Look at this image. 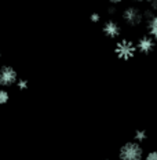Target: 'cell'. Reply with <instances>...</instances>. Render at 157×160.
Instances as JSON below:
<instances>
[{
  "instance_id": "16",
  "label": "cell",
  "mask_w": 157,
  "mask_h": 160,
  "mask_svg": "<svg viewBox=\"0 0 157 160\" xmlns=\"http://www.w3.org/2000/svg\"><path fill=\"white\" fill-rule=\"evenodd\" d=\"M132 2H136V3H142V2H146V0H132Z\"/></svg>"
},
{
  "instance_id": "2",
  "label": "cell",
  "mask_w": 157,
  "mask_h": 160,
  "mask_svg": "<svg viewBox=\"0 0 157 160\" xmlns=\"http://www.w3.org/2000/svg\"><path fill=\"white\" fill-rule=\"evenodd\" d=\"M136 50L138 48H136V44L134 42L123 39V40H120V42H117V44H116V47H115V52L120 59L128 61V59H131L132 57L135 55Z\"/></svg>"
},
{
  "instance_id": "5",
  "label": "cell",
  "mask_w": 157,
  "mask_h": 160,
  "mask_svg": "<svg viewBox=\"0 0 157 160\" xmlns=\"http://www.w3.org/2000/svg\"><path fill=\"white\" fill-rule=\"evenodd\" d=\"M155 47H156V39H153L150 35L142 36L136 43V48L142 54H150L155 50Z\"/></svg>"
},
{
  "instance_id": "17",
  "label": "cell",
  "mask_w": 157,
  "mask_h": 160,
  "mask_svg": "<svg viewBox=\"0 0 157 160\" xmlns=\"http://www.w3.org/2000/svg\"><path fill=\"white\" fill-rule=\"evenodd\" d=\"M0 58H2V51H0Z\"/></svg>"
},
{
  "instance_id": "10",
  "label": "cell",
  "mask_w": 157,
  "mask_h": 160,
  "mask_svg": "<svg viewBox=\"0 0 157 160\" xmlns=\"http://www.w3.org/2000/svg\"><path fill=\"white\" fill-rule=\"evenodd\" d=\"M28 80H25V79H18L17 80V87H18L19 90H26L28 88Z\"/></svg>"
},
{
  "instance_id": "12",
  "label": "cell",
  "mask_w": 157,
  "mask_h": 160,
  "mask_svg": "<svg viewBox=\"0 0 157 160\" xmlns=\"http://www.w3.org/2000/svg\"><path fill=\"white\" fill-rule=\"evenodd\" d=\"M146 2L149 3L150 8H152L153 11H157V0H146Z\"/></svg>"
},
{
  "instance_id": "9",
  "label": "cell",
  "mask_w": 157,
  "mask_h": 160,
  "mask_svg": "<svg viewBox=\"0 0 157 160\" xmlns=\"http://www.w3.org/2000/svg\"><path fill=\"white\" fill-rule=\"evenodd\" d=\"M10 99V95L7 92V90L4 88H0V105L3 104H7V101Z\"/></svg>"
},
{
  "instance_id": "18",
  "label": "cell",
  "mask_w": 157,
  "mask_h": 160,
  "mask_svg": "<svg viewBox=\"0 0 157 160\" xmlns=\"http://www.w3.org/2000/svg\"><path fill=\"white\" fill-rule=\"evenodd\" d=\"M105 160H109V159H105Z\"/></svg>"
},
{
  "instance_id": "4",
  "label": "cell",
  "mask_w": 157,
  "mask_h": 160,
  "mask_svg": "<svg viewBox=\"0 0 157 160\" xmlns=\"http://www.w3.org/2000/svg\"><path fill=\"white\" fill-rule=\"evenodd\" d=\"M17 80H18V75L12 66L4 65L0 68V86L2 87H10L12 84H17Z\"/></svg>"
},
{
  "instance_id": "15",
  "label": "cell",
  "mask_w": 157,
  "mask_h": 160,
  "mask_svg": "<svg viewBox=\"0 0 157 160\" xmlns=\"http://www.w3.org/2000/svg\"><path fill=\"white\" fill-rule=\"evenodd\" d=\"M123 0H109V3L112 6H117V4H120V3H121Z\"/></svg>"
},
{
  "instance_id": "3",
  "label": "cell",
  "mask_w": 157,
  "mask_h": 160,
  "mask_svg": "<svg viewBox=\"0 0 157 160\" xmlns=\"http://www.w3.org/2000/svg\"><path fill=\"white\" fill-rule=\"evenodd\" d=\"M123 19L128 26H138L143 21V11H141L138 7H127L123 11Z\"/></svg>"
},
{
  "instance_id": "14",
  "label": "cell",
  "mask_w": 157,
  "mask_h": 160,
  "mask_svg": "<svg viewBox=\"0 0 157 160\" xmlns=\"http://www.w3.org/2000/svg\"><path fill=\"white\" fill-rule=\"evenodd\" d=\"M115 12H116V6H112V7H109V10H108V14L113 15Z\"/></svg>"
},
{
  "instance_id": "1",
  "label": "cell",
  "mask_w": 157,
  "mask_h": 160,
  "mask_svg": "<svg viewBox=\"0 0 157 160\" xmlns=\"http://www.w3.org/2000/svg\"><path fill=\"white\" fill-rule=\"evenodd\" d=\"M119 158L120 160H142L143 151L139 142H125L120 148Z\"/></svg>"
},
{
  "instance_id": "7",
  "label": "cell",
  "mask_w": 157,
  "mask_h": 160,
  "mask_svg": "<svg viewBox=\"0 0 157 160\" xmlns=\"http://www.w3.org/2000/svg\"><path fill=\"white\" fill-rule=\"evenodd\" d=\"M146 28H148V33L152 36L153 39H157V14L146 21Z\"/></svg>"
},
{
  "instance_id": "13",
  "label": "cell",
  "mask_w": 157,
  "mask_h": 160,
  "mask_svg": "<svg viewBox=\"0 0 157 160\" xmlns=\"http://www.w3.org/2000/svg\"><path fill=\"white\" fill-rule=\"evenodd\" d=\"M99 18H101V17H99V14H96V12L91 14V21H92V22H98Z\"/></svg>"
},
{
  "instance_id": "8",
  "label": "cell",
  "mask_w": 157,
  "mask_h": 160,
  "mask_svg": "<svg viewBox=\"0 0 157 160\" xmlns=\"http://www.w3.org/2000/svg\"><path fill=\"white\" fill-rule=\"evenodd\" d=\"M134 138H135L136 142H142L148 138V134H146L145 130H136L135 134H134Z\"/></svg>"
},
{
  "instance_id": "11",
  "label": "cell",
  "mask_w": 157,
  "mask_h": 160,
  "mask_svg": "<svg viewBox=\"0 0 157 160\" xmlns=\"http://www.w3.org/2000/svg\"><path fill=\"white\" fill-rule=\"evenodd\" d=\"M146 160H157V152L153 151V152L148 153V155H146Z\"/></svg>"
},
{
  "instance_id": "6",
  "label": "cell",
  "mask_w": 157,
  "mask_h": 160,
  "mask_svg": "<svg viewBox=\"0 0 157 160\" xmlns=\"http://www.w3.org/2000/svg\"><path fill=\"white\" fill-rule=\"evenodd\" d=\"M102 31L109 39H116V38H119L120 33H121V28H120V25L116 21L109 19V21H106L105 24H103Z\"/></svg>"
}]
</instances>
